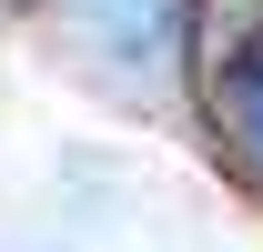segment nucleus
Returning <instances> with one entry per match:
<instances>
[{"instance_id":"1","label":"nucleus","mask_w":263,"mask_h":252,"mask_svg":"<svg viewBox=\"0 0 263 252\" xmlns=\"http://www.w3.org/2000/svg\"><path fill=\"white\" fill-rule=\"evenodd\" d=\"M61 10L81 20V40L101 61H122V71H162L182 51V0H61Z\"/></svg>"},{"instance_id":"2","label":"nucleus","mask_w":263,"mask_h":252,"mask_svg":"<svg viewBox=\"0 0 263 252\" xmlns=\"http://www.w3.org/2000/svg\"><path fill=\"white\" fill-rule=\"evenodd\" d=\"M233 121H243V131L263 141V40L243 51V61H233Z\"/></svg>"}]
</instances>
